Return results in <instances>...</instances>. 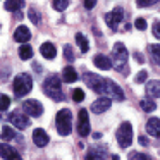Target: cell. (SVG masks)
Segmentation results:
<instances>
[{
  "label": "cell",
  "mask_w": 160,
  "mask_h": 160,
  "mask_svg": "<svg viewBox=\"0 0 160 160\" xmlns=\"http://www.w3.org/2000/svg\"><path fill=\"white\" fill-rule=\"evenodd\" d=\"M124 19V11H122V7H115L112 12H108L107 16H105V21H107V24L110 26V29H117V26L121 24V21Z\"/></svg>",
  "instance_id": "9"
},
{
  "label": "cell",
  "mask_w": 160,
  "mask_h": 160,
  "mask_svg": "<svg viewBox=\"0 0 160 160\" xmlns=\"http://www.w3.org/2000/svg\"><path fill=\"white\" fill-rule=\"evenodd\" d=\"M33 141H35V145L36 146H47L48 145V141H50V138H48V134H47L43 129H35L33 131Z\"/></svg>",
  "instance_id": "15"
},
{
  "label": "cell",
  "mask_w": 160,
  "mask_h": 160,
  "mask_svg": "<svg viewBox=\"0 0 160 160\" xmlns=\"http://www.w3.org/2000/svg\"><path fill=\"white\" fill-rule=\"evenodd\" d=\"M72 100L74 102H83L84 100V91L79 90V88H76V90L72 91Z\"/></svg>",
  "instance_id": "32"
},
{
  "label": "cell",
  "mask_w": 160,
  "mask_h": 160,
  "mask_svg": "<svg viewBox=\"0 0 160 160\" xmlns=\"http://www.w3.org/2000/svg\"><path fill=\"white\" fill-rule=\"evenodd\" d=\"M83 4H84V7H86L88 11H91V9L97 5V0H83Z\"/></svg>",
  "instance_id": "36"
},
{
  "label": "cell",
  "mask_w": 160,
  "mask_h": 160,
  "mask_svg": "<svg viewBox=\"0 0 160 160\" xmlns=\"http://www.w3.org/2000/svg\"><path fill=\"white\" fill-rule=\"evenodd\" d=\"M29 38H31V31H29L26 26H19V28L16 29V33H14V40H16V42L26 43Z\"/></svg>",
  "instance_id": "17"
},
{
  "label": "cell",
  "mask_w": 160,
  "mask_h": 160,
  "mask_svg": "<svg viewBox=\"0 0 160 160\" xmlns=\"http://www.w3.org/2000/svg\"><path fill=\"white\" fill-rule=\"evenodd\" d=\"M117 143L121 148H128L132 143V126L131 122H122L117 129Z\"/></svg>",
  "instance_id": "6"
},
{
  "label": "cell",
  "mask_w": 160,
  "mask_h": 160,
  "mask_svg": "<svg viewBox=\"0 0 160 160\" xmlns=\"http://www.w3.org/2000/svg\"><path fill=\"white\" fill-rule=\"evenodd\" d=\"M83 81L93 91H97L98 95H105V97H108L110 100H117V102L124 100V91H122L121 86H117L112 79H105V78L98 76V74H93V72H84Z\"/></svg>",
  "instance_id": "1"
},
{
  "label": "cell",
  "mask_w": 160,
  "mask_h": 160,
  "mask_svg": "<svg viewBox=\"0 0 160 160\" xmlns=\"http://www.w3.org/2000/svg\"><path fill=\"white\" fill-rule=\"evenodd\" d=\"M76 42H78V45L81 47V52H83V53H86L88 50H90L88 40H86V36H84L83 33H78V35H76Z\"/></svg>",
  "instance_id": "25"
},
{
  "label": "cell",
  "mask_w": 160,
  "mask_h": 160,
  "mask_svg": "<svg viewBox=\"0 0 160 160\" xmlns=\"http://www.w3.org/2000/svg\"><path fill=\"white\" fill-rule=\"evenodd\" d=\"M16 131L14 129H11L9 126H4V129H2V134H0V138L2 139H5V141H11V139H14L16 138Z\"/></svg>",
  "instance_id": "26"
},
{
  "label": "cell",
  "mask_w": 160,
  "mask_h": 160,
  "mask_svg": "<svg viewBox=\"0 0 160 160\" xmlns=\"http://www.w3.org/2000/svg\"><path fill=\"white\" fill-rule=\"evenodd\" d=\"M110 160H119V157H117V155H114V157H112Z\"/></svg>",
  "instance_id": "40"
},
{
  "label": "cell",
  "mask_w": 160,
  "mask_h": 160,
  "mask_svg": "<svg viewBox=\"0 0 160 160\" xmlns=\"http://www.w3.org/2000/svg\"><path fill=\"white\" fill-rule=\"evenodd\" d=\"M5 11H11V12H18L24 7V0H7L4 4Z\"/></svg>",
  "instance_id": "21"
},
{
  "label": "cell",
  "mask_w": 160,
  "mask_h": 160,
  "mask_svg": "<svg viewBox=\"0 0 160 160\" xmlns=\"http://www.w3.org/2000/svg\"><path fill=\"white\" fill-rule=\"evenodd\" d=\"M128 158H129V160H153L152 157L145 155V153H139V152H131Z\"/></svg>",
  "instance_id": "30"
},
{
  "label": "cell",
  "mask_w": 160,
  "mask_h": 160,
  "mask_svg": "<svg viewBox=\"0 0 160 160\" xmlns=\"http://www.w3.org/2000/svg\"><path fill=\"white\" fill-rule=\"evenodd\" d=\"M9 105H11V98H9L7 95L0 93V110H7Z\"/></svg>",
  "instance_id": "31"
},
{
  "label": "cell",
  "mask_w": 160,
  "mask_h": 160,
  "mask_svg": "<svg viewBox=\"0 0 160 160\" xmlns=\"http://www.w3.org/2000/svg\"><path fill=\"white\" fill-rule=\"evenodd\" d=\"M146 95L150 98H158L160 97V81H148L146 84Z\"/></svg>",
  "instance_id": "19"
},
{
  "label": "cell",
  "mask_w": 160,
  "mask_h": 160,
  "mask_svg": "<svg viewBox=\"0 0 160 160\" xmlns=\"http://www.w3.org/2000/svg\"><path fill=\"white\" fill-rule=\"evenodd\" d=\"M139 107H141L145 112H153L157 108V103H155V100H153V98L146 97V98H143V100L139 102Z\"/></svg>",
  "instance_id": "23"
},
{
  "label": "cell",
  "mask_w": 160,
  "mask_h": 160,
  "mask_svg": "<svg viewBox=\"0 0 160 160\" xmlns=\"http://www.w3.org/2000/svg\"><path fill=\"white\" fill-rule=\"evenodd\" d=\"M105 158H107V146H93L86 153V160H105Z\"/></svg>",
  "instance_id": "13"
},
{
  "label": "cell",
  "mask_w": 160,
  "mask_h": 160,
  "mask_svg": "<svg viewBox=\"0 0 160 160\" xmlns=\"http://www.w3.org/2000/svg\"><path fill=\"white\" fill-rule=\"evenodd\" d=\"M40 53H42V55L45 57V59L52 60V59H55L57 50H55V47H53L50 42H47V43H43V45L40 47Z\"/></svg>",
  "instance_id": "18"
},
{
  "label": "cell",
  "mask_w": 160,
  "mask_h": 160,
  "mask_svg": "<svg viewBox=\"0 0 160 160\" xmlns=\"http://www.w3.org/2000/svg\"><path fill=\"white\" fill-rule=\"evenodd\" d=\"M52 5L55 11H66V7L69 5V0H52Z\"/></svg>",
  "instance_id": "28"
},
{
  "label": "cell",
  "mask_w": 160,
  "mask_h": 160,
  "mask_svg": "<svg viewBox=\"0 0 160 160\" xmlns=\"http://www.w3.org/2000/svg\"><path fill=\"white\" fill-rule=\"evenodd\" d=\"M152 31H153V35H155V38H158V40H160V21H157L155 24H153Z\"/></svg>",
  "instance_id": "35"
},
{
  "label": "cell",
  "mask_w": 160,
  "mask_h": 160,
  "mask_svg": "<svg viewBox=\"0 0 160 160\" xmlns=\"http://www.w3.org/2000/svg\"><path fill=\"white\" fill-rule=\"evenodd\" d=\"M139 143H141V145H148V141H146V138H143V136L139 138Z\"/></svg>",
  "instance_id": "39"
},
{
  "label": "cell",
  "mask_w": 160,
  "mask_h": 160,
  "mask_svg": "<svg viewBox=\"0 0 160 160\" xmlns=\"http://www.w3.org/2000/svg\"><path fill=\"white\" fill-rule=\"evenodd\" d=\"M64 57H66L67 62H72L74 59H76V55H74V50L71 45H64Z\"/></svg>",
  "instance_id": "29"
},
{
  "label": "cell",
  "mask_w": 160,
  "mask_h": 160,
  "mask_svg": "<svg viewBox=\"0 0 160 160\" xmlns=\"http://www.w3.org/2000/svg\"><path fill=\"white\" fill-rule=\"evenodd\" d=\"M0 157L5 160H22L18 150H14L11 145H5V143H0Z\"/></svg>",
  "instance_id": "12"
},
{
  "label": "cell",
  "mask_w": 160,
  "mask_h": 160,
  "mask_svg": "<svg viewBox=\"0 0 160 160\" xmlns=\"http://www.w3.org/2000/svg\"><path fill=\"white\" fill-rule=\"evenodd\" d=\"M19 57H21L22 60H29L33 57V48L29 45H26V43H22L21 48H19Z\"/></svg>",
  "instance_id": "24"
},
{
  "label": "cell",
  "mask_w": 160,
  "mask_h": 160,
  "mask_svg": "<svg viewBox=\"0 0 160 160\" xmlns=\"http://www.w3.org/2000/svg\"><path fill=\"white\" fill-rule=\"evenodd\" d=\"M78 134L79 136L90 134V117H88L86 108H81L79 114H78Z\"/></svg>",
  "instance_id": "7"
},
{
  "label": "cell",
  "mask_w": 160,
  "mask_h": 160,
  "mask_svg": "<svg viewBox=\"0 0 160 160\" xmlns=\"http://www.w3.org/2000/svg\"><path fill=\"white\" fill-rule=\"evenodd\" d=\"M62 79L66 81V83H76L78 81V72H76V69L74 67H71V66H66L64 67V71H62Z\"/></svg>",
  "instance_id": "20"
},
{
  "label": "cell",
  "mask_w": 160,
  "mask_h": 160,
  "mask_svg": "<svg viewBox=\"0 0 160 160\" xmlns=\"http://www.w3.org/2000/svg\"><path fill=\"white\" fill-rule=\"evenodd\" d=\"M148 53H150V59H152L157 66H160V45H155V43L150 45L148 47Z\"/></svg>",
  "instance_id": "22"
},
{
  "label": "cell",
  "mask_w": 160,
  "mask_h": 160,
  "mask_svg": "<svg viewBox=\"0 0 160 160\" xmlns=\"http://www.w3.org/2000/svg\"><path fill=\"white\" fill-rule=\"evenodd\" d=\"M55 126H57V131H59L60 136L71 134V129H72V114H71L69 108H62V110L57 112Z\"/></svg>",
  "instance_id": "3"
},
{
  "label": "cell",
  "mask_w": 160,
  "mask_h": 160,
  "mask_svg": "<svg viewBox=\"0 0 160 160\" xmlns=\"http://www.w3.org/2000/svg\"><path fill=\"white\" fill-rule=\"evenodd\" d=\"M158 0H136V5L138 7H150V5H155Z\"/></svg>",
  "instance_id": "33"
},
{
  "label": "cell",
  "mask_w": 160,
  "mask_h": 160,
  "mask_svg": "<svg viewBox=\"0 0 160 160\" xmlns=\"http://www.w3.org/2000/svg\"><path fill=\"white\" fill-rule=\"evenodd\" d=\"M146 132L153 138H160V119L152 117L146 122Z\"/></svg>",
  "instance_id": "14"
},
{
  "label": "cell",
  "mask_w": 160,
  "mask_h": 160,
  "mask_svg": "<svg viewBox=\"0 0 160 160\" xmlns=\"http://www.w3.org/2000/svg\"><path fill=\"white\" fill-rule=\"evenodd\" d=\"M112 105V100L108 97H102L98 98V100H95L93 103H91V110H93V114H103L105 110H108Z\"/></svg>",
  "instance_id": "11"
},
{
  "label": "cell",
  "mask_w": 160,
  "mask_h": 160,
  "mask_svg": "<svg viewBox=\"0 0 160 160\" xmlns=\"http://www.w3.org/2000/svg\"><path fill=\"white\" fill-rule=\"evenodd\" d=\"M43 91H45L47 97L52 98V100H55V102H62L64 100L62 81H60V78L57 76V74H52V76H48L45 79V83H43Z\"/></svg>",
  "instance_id": "2"
},
{
  "label": "cell",
  "mask_w": 160,
  "mask_h": 160,
  "mask_svg": "<svg viewBox=\"0 0 160 160\" xmlns=\"http://www.w3.org/2000/svg\"><path fill=\"white\" fill-rule=\"evenodd\" d=\"M93 62H95V66H97L98 69H102V71L112 69V60L108 59L107 55H103V53H98V55H95Z\"/></svg>",
  "instance_id": "16"
},
{
  "label": "cell",
  "mask_w": 160,
  "mask_h": 160,
  "mask_svg": "<svg viewBox=\"0 0 160 160\" xmlns=\"http://www.w3.org/2000/svg\"><path fill=\"white\" fill-rule=\"evenodd\" d=\"M112 62H114V67L121 72V69L126 72V66H128V50H126L124 43L117 42L114 45V50H112Z\"/></svg>",
  "instance_id": "5"
},
{
  "label": "cell",
  "mask_w": 160,
  "mask_h": 160,
  "mask_svg": "<svg viewBox=\"0 0 160 160\" xmlns=\"http://www.w3.org/2000/svg\"><path fill=\"white\" fill-rule=\"evenodd\" d=\"M12 88H14V93L16 97H24V95H28L29 91H31L33 88V79L31 76H29L28 72H21L18 74V76L14 78V81H12Z\"/></svg>",
  "instance_id": "4"
},
{
  "label": "cell",
  "mask_w": 160,
  "mask_h": 160,
  "mask_svg": "<svg viewBox=\"0 0 160 160\" xmlns=\"http://www.w3.org/2000/svg\"><path fill=\"white\" fill-rule=\"evenodd\" d=\"M134 26H136V28H138V29H141V31H143V29L146 28V21H145V19H136Z\"/></svg>",
  "instance_id": "37"
},
{
  "label": "cell",
  "mask_w": 160,
  "mask_h": 160,
  "mask_svg": "<svg viewBox=\"0 0 160 160\" xmlns=\"http://www.w3.org/2000/svg\"><path fill=\"white\" fill-rule=\"evenodd\" d=\"M33 69H35L36 72H40V71H42V66H40V64H33Z\"/></svg>",
  "instance_id": "38"
},
{
  "label": "cell",
  "mask_w": 160,
  "mask_h": 160,
  "mask_svg": "<svg viewBox=\"0 0 160 160\" xmlns=\"http://www.w3.org/2000/svg\"><path fill=\"white\" fill-rule=\"evenodd\" d=\"M9 121L12 122V126L18 129H26L29 126V119H28V114H26L24 110H16L11 114V117H9Z\"/></svg>",
  "instance_id": "8"
},
{
  "label": "cell",
  "mask_w": 160,
  "mask_h": 160,
  "mask_svg": "<svg viewBox=\"0 0 160 160\" xmlns=\"http://www.w3.org/2000/svg\"><path fill=\"white\" fill-rule=\"evenodd\" d=\"M28 16H29V19H31V22H35V24H40V22H42V16H40V12L36 11L35 7L29 9Z\"/></svg>",
  "instance_id": "27"
},
{
  "label": "cell",
  "mask_w": 160,
  "mask_h": 160,
  "mask_svg": "<svg viewBox=\"0 0 160 160\" xmlns=\"http://www.w3.org/2000/svg\"><path fill=\"white\" fill-rule=\"evenodd\" d=\"M146 78H148V74H146V71H141V72H139L138 76L134 78V81H136V83H145V81H146Z\"/></svg>",
  "instance_id": "34"
},
{
  "label": "cell",
  "mask_w": 160,
  "mask_h": 160,
  "mask_svg": "<svg viewBox=\"0 0 160 160\" xmlns=\"http://www.w3.org/2000/svg\"><path fill=\"white\" fill-rule=\"evenodd\" d=\"M21 108L28 115H31V117H40V115L43 114V105L40 103L38 100H26Z\"/></svg>",
  "instance_id": "10"
}]
</instances>
